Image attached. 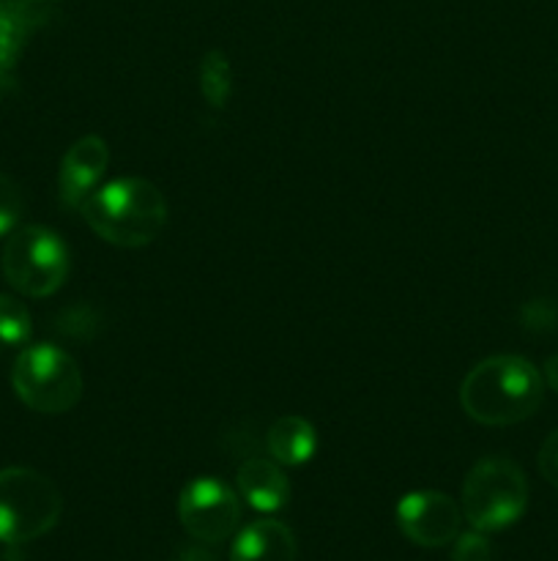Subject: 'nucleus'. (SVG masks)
Instances as JSON below:
<instances>
[{
  "label": "nucleus",
  "mask_w": 558,
  "mask_h": 561,
  "mask_svg": "<svg viewBox=\"0 0 558 561\" xmlns=\"http://www.w3.org/2000/svg\"><path fill=\"white\" fill-rule=\"evenodd\" d=\"M545 398L542 373L528 359L514 354L490 356L470 367L460 383V405L474 422L507 427L525 422L539 411Z\"/></svg>",
  "instance_id": "f257e3e1"
},
{
  "label": "nucleus",
  "mask_w": 558,
  "mask_h": 561,
  "mask_svg": "<svg viewBox=\"0 0 558 561\" xmlns=\"http://www.w3.org/2000/svg\"><path fill=\"white\" fill-rule=\"evenodd\" d=\"M80 211L98 239L120 250L153 244L170 219L167 197L148 179H115L102 184Z\"/></svg>",
  "instance_id": "f03ea898"
},
{
  "label": "nucleus",
  "mask_w": 558,
  "mask_h": 561,
  "mask_svg": "<svg viewBox=\"0 0 558 561\" xmlns=\"http://www.w3.org/2000/svg\"><path fill=\"white\" fill-rule=\"evenodd\" d=\"M16 398L36 414H66L82 400V370L71 354L49 343L27 345L11 367Z\"/></svg>",
  "instance_id": "7ed1b4c3"
},
{
  "label": "nucleus",
  "mask_w": 558,
  "mask_h": 561,
  "mask_svg": "<svg viewBox=\"0 0 558 561\" xmlns=\"http://www.w3.org/2000/svg\"><path fill=\"white\" fill-rule=\"evenodd\" d=\"M3 277L16 294L47 299L66 283L71 268L69 247L55 230L44 225H22L5 239L0 255Z\"/></svg>",
  "instance_id": "20e7f679"
},
{
  "label": "nucleus",
  "mask_w": 558,
  "mask_h": 561,
  "mask_svg": "<svg viewBox=\"0 0 558 561\" xmlns=\"http://www.w3.org/2000/svg\"><path fill=\"white\" fill-rule=\"evenodd\" d=\"M528 507V482L509 458H485L463 482V518L476 531H501L518 524Z\"/></svg>",
  "instance_id": "39448f33"
},
{
  "label": "nucleus",
  "mask_w": 558,
  "mask_h": 561,
  "mask_svg": "<svg viewBox=\"0 0 558 561\" xmlns=\"http://www.w3.org/2000/svg\"><path fill=\"white\" fill-rule=\"evenodd\" d=\"M63 513V496L58 485L42 471L14 469L0 471V542L22 546L47 535Z\"/></svg>",
  "instance_id": "423d86ee"
},
{
  "label": "nucleus",
  "mask_w": 558,
  "mask_h": 561,
  "mask_svg": "<svg viewBox=\"0 0 558 561\" xmlns=\"http://www.w3.org/2000/svg\"><path fill=\"white\" fill-rule=\"evenodd\" d=\"M178 518L195 540L217 546L235 535L241 524L239 493L217 477L186 482L178 496Z\"/></svg>",
  "instance_id": "0eeeda50"
},
{
  "label": "nucleus",
  "mask_w": 558,
  "mask_h": 561,
  "mask_svg": "<svg viewBox=\"0 0 558 561\" xmlns=\"http://www.w3.org/2000/svg\"><path fill=\"white\" fill-rule=\"evenodd\" d=\"M397 526L416 546L443 548L460 535L463 507L441 491H414L399 499Z\"/></svg>",
  "instance_id": "6e6552de"
},
{
  "label": "nucleus",
  "mask_w": 558,
  "mask_h": 561,
  "mask_svg": "<svg viewBox=\"0 0 558 561\" xmlns=\"http://www.w3.org/2000/svg\"><path fill=\"white\" fill-rule=\"evenodd\" d=\"M107 142L96 135H85L66 148L58 168V195L69 208L80 211L82 203L102 186L107 173Z\"/></svg>",
  "instance_id": "1a4fd4ad"
},
{
  "label": "nucleus",
  "mask_w": 558,
  "mask_h": 561,
  "mask_svg": "<svg viewBox=\"0 0 558 561\" xmlns=\"http://www.w3.org/2000/svg\"><path fill=\"white\" fill-rule=\"evenodd\" d=\"M239 496L257 513H277L290 502V482L277 460L249 458L235 474Z\"/></svg>",
  "instance_id": "9d476101"
},
{
  "label": "nucleus",
  "mask_w": 558,
  "mask_h": 561,
  "mask_svg": "<svg viewBox=\"0 0 558 561\" xmlns=\"http://www.w3.org/2000/svg\"><path fill=\"white\" fill-rule=\"evenodd\" d=\"M299 559V546L295 537L282 520L263 518L239 531L233 548H230V561H295Z\"/></svg>",
  "instance_id": "9b49d317"
},
{
  "label": "nucleus",
  "mask_w": 558,
  "mask_h": 561,
  "mask_svg": "<svg viewBox=\"0 0 558 561\" xmlns=\"http://www.w3.org/2000/svg\"><path fill=\"white\" fill-rule=\"evenodd\" d=\"M266 449L279 466H304L317 453V433L304 416H279L266 436Z\"/></svg>",
  "instance_id": "f8f14e48"
},
{
  "label": "nucleus",
  "mask_w": 558,
  "mask_h": 561,
  "mask_svg": "<svg viewBox=\"0 0 558 561\" xmlns=\"http://www.w3.org/2000/svg\"><path fill=\"white\" fill-rule=\"evenodd\" d=\"M197 80H200L202 99L211 107L222 110L228 104L230 93H233V66H230L228 55L222 49H211L202 55L200 69H197Z\"/></svg>",
  "instance_id": "ddd939ff"
},
{
  "label": "nucleus",
  "mask_w": 558,
  "mask_h": 561,
  "mask_svg": "<svg viewBox=\"0 0 558 561\" xmlns=\"http://www.w3.org/2000/svg\"><path fill=\"white\" fill-rule=\"evenodd\" d=\"M25 31L27 22L16 11V5L11 0H0V85H3L5 75L14 66Z\"/></svg>",
  "instance_id": "4468645a"
},
{
  "label": "nucleus",
  "mask_w": 558,
  "mask_h": 561,
  "mask_svg": "<svg viewBox=\"0 0 558 561\" xmlns=\"http://www.w3.org/2000/svg\"><path fill=\"white\" fill-rule=\"evenodd\" d=\"M33 321L27 307L16 296L0 294V343L25 345L31 340Z\"/></svg>",
  "instance_id": "2eb2a0df"
},
{
  "label": "nucleus",
  "mask_w": 558,
  "mask_h": 561,
  "mask_svg": "<svg viewBox=\"0 0 558 561\" xmlns=\"http://www.w3.org/2000/svg\"><path fill=\"white\" fill-rule=\"evenodd\" d=\"M22 208H25V201H22V190L16 186V181L0 173V236L16 228Z\"/></svg>",
  "instance_id": "dca6fc26"
},
{
  "label": "nucleus",
  "mask_w": 558,
  "mask_h": 561,
  "mask_svg": "<svg viewBox=\"0 0 558 561\" xmlns=\"http://www.w3.org/2000/svg\"><path fill=\"white\" fill-rule=\"evenodd\" d=\"M492 548L490 540L485 537V531H460L454 537V551L452 561H490Z\"/></svg>",
  "instance_id": "f3484780"
},
{
  "label": "nucleus",
  "mask_w": 558,
  "mask_h": 561,
  "mask_svg": "<svg viewBox=\"0 0 558 561\" xmlns=\"http://www.w3.org/2000/svg\"><path fill=\"white\" fill-rule=\"evenodd\" d=\"M539 474L550 482L553 488H558V431H553L550 436L542 442L539 447Z\"/></svg>",
  "instance_id": "a211bd4d"
},
{
  "label": "nucleus",
  "mask_w": 558,
  "mask_h": 561,
  "mask_svg": "<svg viewBox=\"0 0 558 561\" xmlns=\"http://www.w3.org/2000/svg\"><path fill=\"white\" fill-rule=\"evenodd\" d=\"M545 381L553 392H558V354L545 362Z\"/></svg>",
  "instance_id": "6ab92c4d"
}]
</instances>
